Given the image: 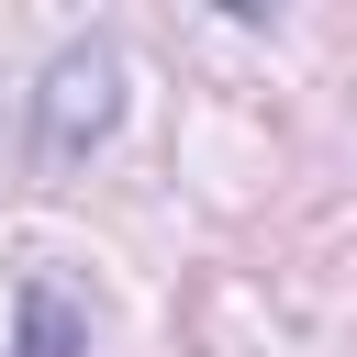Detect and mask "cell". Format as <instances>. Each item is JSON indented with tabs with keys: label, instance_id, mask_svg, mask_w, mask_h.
I'll return each mask as SVG.
<instances>
[{
	"label": "cell",
	"instance_id": "1",
	"mask_svg": "<svg viewBox=\"0 0 357 357\" xmlns=\"http://www.w3.org/2000/svg\"><path fill=\"white\" fill-rule=\"evenodd\" d=\"M112 112H123V56H112V45H67V56L45 67V100H33V123H45V156H78V145H100V134H112Z\"/></svg>",
	"mask_w": 357,
	"mask_h": 357
},
{
	"label": "cell",
	"instance_id": "2",
	"mask_svg": "<svg viewBox=\"0 0 357 357\" xmlns=\"http://www.w3.org/2000/svg\"><path fill=\"white\" fill-rule=\"evenodd\" d=\"M11 357H89V312L67 279H22V346Z\"/></svg>",
	"mask_w": 357,
	"mask_h": 357
}]
</instances>
